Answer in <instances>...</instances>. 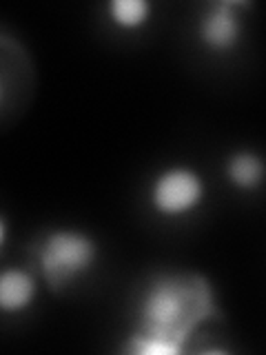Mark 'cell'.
Wrapping results in <instances>:
<instances>
[{"mask_svg": "<svg viewBox=\"0 0 266 355\" xmlns=\"http://www.w3.org/2000/svg\"><path fill=\"white\" fill-rule=\"evenodd\" d=\"M5 242H7V222L3 216H0V249L5 247Z\"/></svg>", "mask_w": 266, "mask_h": 355, "instance_id": "8", "label": "cell"}, {"mask_svg": "<svg viewBox=\"0 0 266 355\" xmlns=\"http://www.w3.org/2000/svg\"><path fill=\"white\" fill-rule=\"evenodd\" d=\"M36 258L44 282L60 291L94 269L98 244L78 229H53L40 238Z\"/></svg>", "mask_w": 266, "mask_h": 355, "instance_id": "2", "label": "cell"}, {"mask_svg": "<svg viewBox=\"0 0 266 355\" xmlns=\"http://www.w3.org/2000/svg\"><path fill=\"white\" fill-rule=\"evenodd\" d=\"M215 315V295L200 275H160L147 286L138 329L122 349L133 355H177L193 331Z\"/></svg>", "mask_w": 266, "mask_h": 355, "instance_id": "1", "label": "cell"}, {"mask_svg": "<svg viewBox=\"0 0 266 355\" xmlns=\"http://www.w3.org/2000/svg\"><path fill=\"white\" fill-rule=\"evenodd\" d=\"M38 293L36 277L25 269L0 271V313L14 315L27 311Z\"/></svg>", "mask_w": 266, "mask_h": 355, "instance_id": "5", "label": "cell"}, {"mask_svg": "<svg viewBox=\"0 0 266 355\" xmlns=\"http://www.w3.org/2000/svg\"><path fill=\"white\" fill-rule=\"evenodd\" d=\"M224 173L231 184H236L242 191H251V189L262 184L264 164L258 153L244 149V151H236L233 155H229Z\"/></svg>", "mask_w": 266, "mask_h": 355, "instance_id": "6", "label": "cell"}, {"mask_svg": "<svg viewBox=\"0 0 266 355\" xmlns=\"http://www.w3.org/2000/svg\"><path fill=\"white\" fill-rule=\"evenodd\" d=\"M206 196L202 175L191 166H169L153 178L149 200L162 218H182L195 211Z\"/></svg>", "mask_w": 266, "mask_h": 355, "instance_id": "3", "label": "cell"}, {"mask_svg": "<svg viewBox=\"0 0 266 355\" xmlns=\"http://www.w3.org/2000/svg\"><path fill=\"white\" fill-rule=\"evenodd\" d=\"M240 7H244V3H236V0H222V3L206 7L197 22V36L206 49L215 53L236 49L242 38V18L238 14Z\"/></svg>", "mask_w": 266, "mask_h": 355, "instance_id": "4", "label": "cell"}, {"mask_svg": "<svg viewBox=\"0 0 266 355\" xmlns=\"http://www.w3.org/2000/svg\"><path fill=\"white\" fill-rule=\"evenodd\" d=\"M107 11L116 27L138 29L147 25V20L151 18V3L147 0H111Z\"/></svg>", "mask_w": 266, "mask_h": 355, "instance_id": "7", "label": "cell"}]
</instances>
